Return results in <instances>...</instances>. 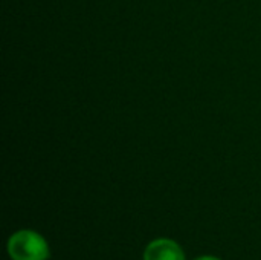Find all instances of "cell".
<instances>
[{"label":"cell","mask_w":261,"mask_h":260,"mask_svg":"<svg viewBox=\"0 0 261 260\" xmlns=\"http://www.w3.org/2000/svg\"><path fill=\"white\" fill-rule=\"evenodd\" d=\"M8 254L12 260H47L49 247L38 233L21 230L9 238Z\"/></svg>","instance_id":"1"},{"label":"cell","mask_w":261,"mask_h":260,"mask_svg":"<svg viewBox=\"0 0 261 260\" xmlns=\"http://www.w3.org/2000/svg\"><path fill=\"white\" fill-rule=\"evenodd\" d=\"M144 260H185V256L174 241L161 238L147 245Z\"/></svg>","instance_id":"2"},{"label":"cell","mask_w":261,"mask_h":260,"mask_svg":"<svg viewBox=\"0 0 261 260\" xmlns=\"http://www.w3.org/2000/svg\"><path fill=\"white\" fill-rule=\"evenodd\" d=\"M196 260H220L219 257H214V256H203V257H199Z\"/></svg>","instance_id":"3"}]
</instances>
